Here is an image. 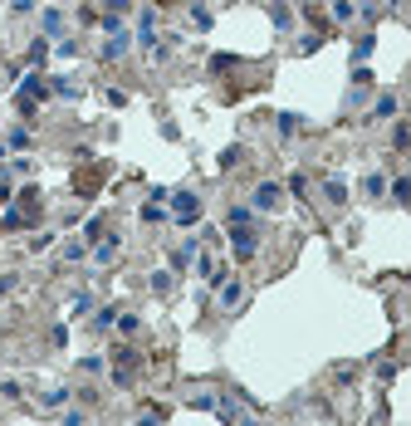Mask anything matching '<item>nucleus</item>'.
<instances>
[{"mask_svg":"<svg viewBox=\"0 0 411 426\" xmlns=\"http://www.w3.org/2000/svg\"><path fill=\"white\" fill-rule=\"evenodd\" d=\"M118 255H122V235H103L94 245V265H113Z\"/></svg>","mask_w":411,"mask_h":426,"instance_id":"14","label":"nucleus"},{"mask_svg":"<svg viewBox=\"0 0 411 426\" xmlns=\"http://www.w3.org/2000/svg\"><path fill=\"white\" fill-rule=\"evenodd\" d=\"M118 314H122V309L103 304V309H94V319H89V328H94V333H108V328H118Z\"/></svg>","mask_w":411,"mask_h":426,"instance_id":"21","label":"nucleus"},{"mask_svg":"<svg viewBox=\"0 0 411 426\" xmlns=\"http://www.w3.org/2000/svg\"><path fill=\"white\" fill-rule=\"evenodd\" d=\"M196 255H201V240H196V235H186V240H182L177 250H172V275H186Z\"/></svg>","mask_w":411,"mask_h":426,"instance_id":"9","label":"nucleus"},{"mask_svg":"<svg viewBox=\"0 0 411 426\" xmlns=\"http://www.w3.org/2000/svg\"><path fill=\"white\" fill-rule=\"evenodd\" d=\"M318 44H323V39H318V35H304V39H299V54H313V49H318Z\"/></svg>","mask_w":411,"mask_h":426,"instance_id":"47","label":"nucleus"},{"mask_svg":"<svg viewBox=\"0 0 411 426\" xmlns=\"http://www.w3.org/2000/svg\"><path fill=\"white\" fill-rule=\"evenodd\" d=\"M118 333H122V338H137V333H142V319H137V314H118Z\"/></svg>","mask_w":411,"mask_h":426,"instance_id":"32","label":"nucleus"},{"mask_svg":"<svg viewBox=\"0 0 411 426\" xmlns=\"http://www.w3.org/2000/svg\"><path fill=\"white\" fill-rule=\"evenodd\" d=\"M328 15H333L338 25H358V20H362V5H358V0H328Z\"/></svg>","mask_w":411,"mask_h":426,"instance_id":"13","label":"nucleus"},{"mask_svg":"<svg viewBox=\"0 0 411 426\" xmlns=\"http://www.w3.org/2000/svg\"><path fill=\"white\" fill-rule=\"evenodd\" d=\"M206 69L220 79V74H235V69H240V59H235V54H210V64H206Z\"/></svg>","mask_w":411,"mask_h":426,"instance_id":"25","label":"nucleus"},{"mask_svg":"<svg viewBox=\"0 0 411 426\" xmlns=\"http://www.w3.org/2000/svg\"><path fill=\"white\" fill-rule=\"evenodd\" d=\"M372 49H377V35H372V30H362V35L353 39V64H367V59H372Z\"/></svg>","mask_w":411,"mask_h":426,"instance_id":"17","label":"nucleus"},{"mask_svg":"<svg viewBox=\"0 0 411 426\" xmlns=\"http://www.w3.org/2000/svg\"><path fill=\"white\" fill-rule=\"evenodd\" d=\"M49 343H54V348H64V343H69V328H64V323H54V328H49Z\"/></svg>","mask_w":411,"mask_h":426,"instance_id":"44","label":"nucleus"},{"mask_svg":"<svg viewBox=\"0 0 411 426\" xmlns=\"http://www.w3.org/2000/svg\"><path fill=\"white\" fill-rule=\"evenodd\" d=\"M284 192H289V196H299V201H308V177H304V172H294V177L284 182Z\"/></svg>","mask_w":411,"mask_h":426,"instance_id":"31","label":"nucleus"},{"mask_svg":"<svg viewBox=\"0 0 411 426\" xmlns=\"http://www.w3.org/2000/svg\"><path fill=\"white\" fill-rule=\"evenodd\" d=\"M215 304H220V314H235V309L245 304V280H240V275H225V280L215 284Z\"/></svg>","mask_w":411,"mask_h":426,"instance_id":"3","label":"nucleus"},{"mask_svg":"<svg viewBox=\"0 0 411 426\" xmlns=\"http://www.w3.org/2000/svg\"><path fill=\"white\" fill-rule=\"evenodd\" d=\"M10 201H15V192H10V182L0 177V206H10Z\"/></svg>","mask_w":411,"mask_h":426,"instance_id":"49","label":"nucleus"},{"mask_svg":"<svg viewBox=\"0 0 411 426\" xmlns=\"http://www.w3.org/2000/svg\"><path fill=\"white\" fill-rule=\"evenodd\" d=\"M0 397H5V402H25V387H20L15 377H5V382H0Z\"/></svg>","mask_w":411,"mask_h":426,"instance_id":"37","label":"nucleus"},{"mask_svg":"<svg viewBox=\"0 0 411 426\" xmlns=\"http://www.w3.org/2000/svg\"><path fill=\"white\" fill-rule=\"evenodd\" d=\"M5 142H10V147H15V152H30V147H34V132H30V127H25V123H15V127H10V132H5Z\"/></svg>","mask_w":411,"mask_h":426,"instance_id":"22","label":"nucleus"},{"mask_svg":"<svg viewBox=\"0 0 411 426\" xmlns=\"http://www.w3.org/2000/svg\"><path fill=\"white\" fill-rule=\"evenodd\" d=\"M230 250H235V260H255L260 255V230L255 225H230Z\"/></svg>","mask_w":411,"mask_h":426,"instance_id":"4","label":"nucleus"},{"mask_svg":"<svg viewBox=\"0 0 411 426\" xmlns=\"http://www.w3.org/2000/svg\"><path fill=\"white\" fill-rule=\"evenodd\" d=\"M250 206H255V211H265V215H274L279 206H284V187H279V182H270V177H265V182H255Z\"/></svg>","mask_w":411,"mask_h":426,"instance_id":"2","label":"nucleus"},{"mask_svg":"<svg viewBox=\"0 0 411 426\" xmlns=\"http://www.w3.org/2000/svg\"><path fill=\"white\" fill-rule=\"evenodd\" d=\"M10 177H30V157H15L10 162Z\"/></svg>","mask_w":411,"mask_h":426,"instance_id":"46","label":"nucleus"},{"mask_svg":"<svg viewBox=\"0 0 411 426\" xmlns=\"http://www.w3.org/2000/svg\"><path fill=\"white\" fill-rule=\"evenodd\" d=\"M225 220H230V225H255V206H230Z\"/></svg>","mask_w":411,"mask_h":426,"instance_id":"33","label":"nucleus"},{"mask_svg":"<svg viewBox=\"0 0 411 426\" xmlns=\"http://www.w3.org/2000/svg\"><path fill=\"white\" fill-rule=\"evenodd\" d=\"M186 402H191L196 412H215V402H220V392H210V387H201V392H191Z\"/></svg>","mask_w":411,"mask_h":426,"instance_id":"26","label":"nucleus"},{"mask_svg":"<svg viewBox=\"0 0 411 426\" xmlns=\"http://www.w3.org/2000/svg\"><path fill=\"white\" fill-rule=\"evenodd\" d=\"M34 10H39L34 0H10V15H20V20H25V15H34Z\"/></svg>","mask_w":411,"mask_h":426,"instance_id":"42","label":"nucleus"},{"mask_svg":"<svg viewBox=\"0 0 411 426\" xmlns=\"http://www.w3.org/2000/svg\"><path fill=\"white\" fill-rule=\"evenodd\" d=\"M15 211L25 215V225H34V220H39V211H44V201H39V187H25V192H20V201H15Z\"/></svg>","mask_w":411,"mask_h":426,"instance_id":"11","label":"nucleus"},{"mask_svg":"<svg viewBox=\"0 0 411 426\" xmlns=\"http://www.w3.org/2000/svg\"><path fill=\"white\" fill-rule=\"evenodd\" d=\"M270 25L279 35H294V5L289 0H270Z\"/></svg>","mask_w":411,"mask_h":426,"instance_id":"12","label":"nucleus"},{"mask_svg":"<svg viewBox=\"0 0 411 426\" xmlns=\"http://www.w3.org/2000/svg\"><path fill=\"white\" fill-rule=\"evenodd\" d=\"M127 49H132V35L118 30V35H108V39L99 44V59L103 64H118V59H127Z\"/></svg>","mask_w":411,"mask_h":426,"instance_id":"6","label":"nucleus"},{"mask_svg":"<svg viewBox=\"0 0 411 426\" xmlns=\"http://www.w3.org/2000/svg\"><path fill=\"white\" fill-rule=\"evenodd\" d=\"M318 192H323V201H328L333 211H343V206H348V196H353L343 177H323V187H318Z\"/></svg>","mask_w":411,"mask_h":426,"instance_id":"10","label":"nucleus"},{"mask_svg":"<svg viewBox=\"0 0 411 426\" xmlns=\"http://www.w3.org/2000/svg\"><path fill=\"white\" fill-rule=\"evenodd\" d=\"M103 230H108V220H103V215H94V220L84 225V240H89V245H99V240H103Z\"/></svg>","mask_w":411,"mask_h":426,"instance_id":"35","label":"nucleus"},{"mask_svg":"<svg viewBox=\"0 0 411 426\" xmlns=\"http://www.w3.org/2000/svg\"><path fill=\"white\" fill-rule=\"evenodd\" d=\"M392 147H397V152L411 147V123H397V127H392Z\"/></svg>","mask_w":411,"mask_h":426,"instance_id":"39","label":"nucleus"},{"mask_svg":"<svg viewBox=\"0 0 411 426\" xmlns=\"http://www.w3.org/2000/svg\"><path fill=\"white\" fill-rule=\"evenodd\" d=\"M25 59H30V64H44V59H49V39H44V35H39V39H30Z\"/></svg>","mask_w":411,"mask_h":426,"instance_id":"28","label":"nucleus"},{"mask_svg":"<svg viewBox=\"0 0 411 426\" xmlns=\"http://www.w3.org/2000/svg\"><path fill=\"white\" fill-rule=\"evenodd\" d=\"M89 250H94V245H89L84 235H74V240H64V250H59V260H64V265H79V260H84Z\"/></svg>","mask_w":411,"mask_h":426,"instance_id":"19","label":"nucleus"},{"mask_svg":"<svg viewBox=\"0 0 411 426\" xmlns=\"http://www.w3.org/2000/svg\"><path fill=\"white\" fill-rule=\"evenodd\" d=\"M240 162H245V147H240V142H230V147H225V152L215 157V167H220V172H235Z\"/></svg>","mask_w":411,"mask_h":426,"instance_id":"24","label":"nucleus"},{"mask_svg":"<svg viewBox=\"0 0 411 426\" xmlns=\"http://www.w3.org/2000/svg\"><path fill=\"white\" fill-rule=\"evenodd\" d=\"M132 0H103V15H127Z\"/></svg>","mask_w":411,"mask_h":426,"instance_id":"43","label":"nucleus"},{"mask_svg":"<svg viewBox=\"0 0 411 426\" xmlns=\"http://www.w3.org/2000/svg\"><path fill=\"white\" fill-rule=\"evenodd\" d=\"M402 118V99L397 94H377L372 104H367V118L362 123H397Z\"/></svg>","mask_w":411,"mask_h":426,"instance_id":"5","label":"nucleus"},{"mask_svg":"<svg viewBox=\"0 0 411 426\" xmlns=\"http://www.w3.org/2000/svg\"><path fill=\"white\" fill-rule=\"evenodd\" d=\"M39 30H44V39H64V30H69V15H64L59 5H49V10H39Z\"/></svg>","mask_w":411,"mask_h":426,"instance_id":"8","label":"nucleus"},{"mask_svg":"<svg viewBox=\"0 0 411 426\" xmlns=\"http://www.w3.org/2000/svg\"><path fill=\"white\" fill-rule=\"evenodd\" d=\"M69 397H74V387H49V392L39 397V407H44V412H64Z\"/></svg>","mask_w":411,"mask_h":426,"instance_id":"20","label":"nucleus"},{"mask_svg":"<svg viewBox=\"0 0 411 426\" xmlns=\"http://www.w3.org/2000/svg\"><path fill=\"white\" fill-rule=\"evenodd\" d=\"M15 284H20V275H0V294H15Z\"/></svg>","mask_w":411,"mask_h":426,"instance_id":"48","label":"nucleus"},{"mask_svg":"<svg viewBox=\"0 0 411 426\" xmlns=\"http://www.w3.org/2000/svg\"><path fill=\"white\" fill-rule=\"evenodd\" d=\"M372 372H377V382L387 387V382L397 377V363H392V358H372Z\"/></svg>","mask_w":411,"mask_h":426,"instance_id":"29","label":"nucleus"},{"mask_svg":"<svg viewBox=\"0 0 411 426\" xmlns=\"http://www.w3.org/2000/svg\"><path fill=\"white\" fill-rule=\"evenodd\" d=\"M103 368H108V358H99V353H89V358H79V372H89V377H99Z\"/></svg>","mask_w":411,"mask_h":426,"instance_id":"34","label":"nucleus"},{"mask_svg":"<svg viewBox=\"0 0 411 426\" xmlns=\"http://www.w3.org/2000/svg\"><path fill=\"white\" fill-rule=\"evenodd\" d=\"M333 382H338V387H353V382H358V363H338V368H333Z\"/></svg>","mask_w":411,"mask_h":426,"instance_id":"30","label":"nucleus"},{"mask_svg":"<svg viewBox=\"0 0 411 426\" xmlns=\"http://www.w3.org/2000/svg\"><path fill=\"white\" fill-rule=\"evenodd\" d=\"M59 422H64V426H84V422H89V412H84V407H64Z\"/></svg>","mask_w":411,"mask_h":426,"instance_id":"38","label":"nucleus"},{"mask_svg":"<svg viewBox=\"0 0 411 426\" xmlns=\"http://www.w3.org/2000/svg\"><path fill=\"white\" fill-rule=\"evenodd\" d=\"M54 54H59V59H74V54H79V39H69V35H64V39L54 44Z\"/></svg>","mask_w":411,"mask_h":426,"instance_id":"40","label":"nucleus"},{"mask_svg":"<svg viewBox=\"0 0 411 426\" xmlns=\"http://www.w3.org/2000/svg\"><path fill=\"white\" fill-rule=\"evenodd\" d=\"M274 127H279L284 142H294V137L304 132V113H274Z\"/></svg>","mask_w":411,"mask_h":426,"instance_id":"15","label":"nucleus"},{"mask_svg":"<svg viewBox=\"0 0 411 426\" xmlns=\"http://www.w3.org/2000/svg\"><path fill=\"white\" fill-rule=\"evenodd\" d=\"M167 206H172V220H177V225H196V220H201V196H196L191 187L172 192V196H167Z\"/></svg>","mask_w":411,"mask_h":426,"instance_id":"1","label":"nucleus"},{"mask_svg":"<svg viewBox=\"0 0 411 426\" xmlns=\"http://www.w3.org/2000/svg\"><path fill=\"white\" fill-rule=\"evenodd\" d=\"M49 94H54V89H49V79H44V74H34V69H30V74L20 79V89H15V99H30V104H39V99H49Z\"/></svg>","mask_w":411,"mask_h":426,"instance_id":"7","label":"nucleus"},{"mask_svg":"<svg viewBox=\"0 0 411 426\" xmlns=\"http://www.w3.org/2000/svg\"><path fill=\"white\" fill-rule=\"evenodd\" d=\"M387 192H392V196H397L402 206H411V177H397V182H392Z\"/></svg>","mask_w":411,"mask_h":426,"instance_id":"36","label":"nucleus"},{"mask_svg":"<svg viewBox=\"0 0 411 426\" xmlns=\"http://www.w3.org/2000/svg\"><path fill=\"white\" fill-rule=\"evenodd\" d=\"M137 422H167V412H162V407H142Z\"/></svg>","mask_w":411,"mask_h":426,"instance_id":"45","label":"nucleus"},{"mask_svg":"<svg viewBox=\"0 0 411 426\" xmlns=\"http://www.w3.org/2000/svg\"><path fill=\"white\" fill-rule=\"evenodd\" d=\"M69 309H74V314H89V309H94V294H89V289H79V294H74V304H69Z\"/></svg>","mask_w":411,"mask_h":426,"instance_id":"41","label":"nucleus"},{"mask_svg":"<svg viewBox=\"0 0 411 426\" xmlns=\"http://www.w3.org/2000/svg\"><path fill=\"white\" fill-rule=\"evenodd\" d=\"M147 289H152V294H157V299H167V294H172V289H177V275H172V270H157V275H152V280H147Z\"/></svg>","mask_w":411,"mask_h":426,"instance_id":"23","label":"nucleus"},{"mask_svg":"<svg viewBox=\"0 0 411 426\" xmlns=\"http://www.w3.org/2000/svg\"><path fill=\"white\" fill-rule=\"evenodd\" d=\"M186 5H191V25H196V30H210V20H215L210 5H201V0H186Z\"/></svg>","mask_w":411,"mask_h":426,"instance_id":"27","label":"nucleus"},{"mask_svg":"<svg viewBox=\"0 0 411 426\" xmlns=\"http://www.w3.org/2000/svg\"><path fill=\"white\" fill-rule=\"evenodd\" d=\"M387 187H392V182H387L382 172H367V177L358 182V192H362L367 201H382V196H387Z\"/></svg>","mask_w":411,"mask_h":426,"instance_id":"16","label":"nucleus"},{"mask_svg":"<svg viewBox=\"0 0 411 426\" xmlns=\"http://www.w3.org/2000/svg\"><path fill=\"white\" fill-rule=\"evenodd\" d=\"M49 89H54L59 99H69V104H74V99H84V84H79V79H69V74H59V79H49Z\"/></svg>","mask_w":411,"mask_h":426,"instance_id":"18","label":"nucleus"}]
</instances>
